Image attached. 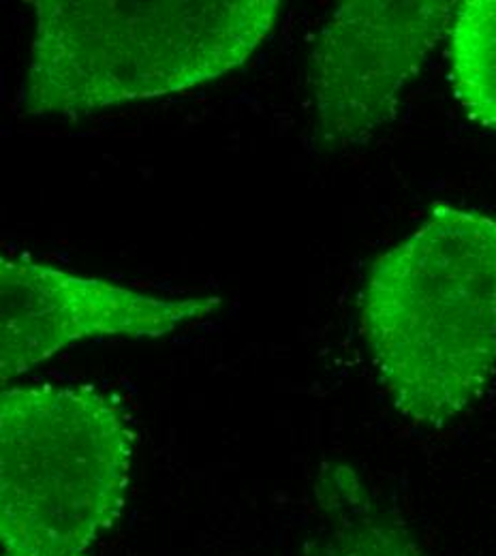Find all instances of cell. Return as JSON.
Here are the masks:
<instances>
[{
  "label": "cell",
  "mask_w": 496,
  "mask_h": 556,
  "mask_svg": "<svg viewBox=\"0 0 496 556\" xmlns=\"http://www.w3.org/2000/svg\"><path fill=\"white\" fill-rule=\"evenodd\" d=\"M456 2L347 0L326 20L308 59L321 138L347 146L390 123L403 88L449 35Z\"/></svg>",
  "instance_id": "277c9868"
},
{
  "label": "cell",
  "mask_w": 496,
  "mask_h": 556,
  "mask_svg": "<svg viewBox=\"0 0 496 556\" xmlns=\"http://www.w3.org/2000/svg\"><path fill=\"white\" fill-rule=\"evenodd\" d=\"M359 321L403 416L438 428L469 409L496 372L495 216L432 210L370 266Z\"/></svg>",
  "instance_id": "6da1fadb"
},
{
  "label": "cell",
  "mask_w": 496,
  "mask_h": 556,
  "mask_svg": "<svg viewBox=\"0 0 496 556\" xmlns=\"http://www.w3.org/2000/svg\"><path fill=\"white\" fill-rule=\"evenodd\" d=\"M20 105L79 118L182 92L242 67L272 33L279 0H35Z\"/></svg>",
  "instance_id": "7a4b0ae2"
},
{
  "label": "cell",
  "mask_w": 496,
  "mask_h": 556,
  "mask_svg": "<svg viewBox=\"0 0 496 556\" xmlns=\"http://www.w3.org/2000/svg\"><path fill=\"white\" fill-rule=\"evenodd\" d=\"M220 298L167 300L28 257H0L2 386L75 343L158 339L216 313Z\"/></svg>",
  "instance_id": "5b68a950"
},
{
  "label": "cell",
  "mask_w": 496,
  "mask_h": 556,
  "mask_svg": "<svg viewBox=\"0 0 496 556\" xmlns=\"http://www.w3.org/2000/svg\"><path fill=\"white\" fill-rule=\"evenodd\" d=\"M315 494L321 522L308 540V556H425L347 467L326 473Z\"/></svg>",
  "instance_id": "8992f818"
},
{
  "label": "cell",
  "mask_w": 496,
  "mask_h": 556,
  "mask_svg": "<svg viewBox=\"0 0 496 556\" xmlns=\"http://www.w3.org/2000/svg\"><path fill=\"white\" fill-rule=\"evenodd\" d=\"M136 432L92 386L0 396L2 556H92L125 509Z\"/></svg>",
  "instance_id": "3957f363"
},
{
  "label": "cell",
  "mask_w": 496,
  "mask_h": 556,
  "mask_svg": "<svg viewBox=\"0 0 496 556\" xmlns=\"http://www.w3.org/2000/svg\"><path fill=\"white\" fill-rule=\"evenodd\" d=\"M449 75L467 116L496 131V0L458 2L449 26Z\"/></svg>",
  "instance_id": "52a82bcc"
}]
</instances>
